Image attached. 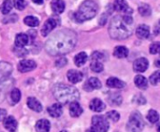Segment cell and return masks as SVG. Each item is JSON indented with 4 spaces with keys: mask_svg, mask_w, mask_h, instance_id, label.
I'll return each mask as SVG.
<instances>
[{
    "mask_svg": "<svg viewBox=\"0 0 160 132\" xmlns=\"http://www.w3.org/2000/svg\"><path fill=\"white\" fill-rule=\"evenodd\" d=\"M86 132H96V131H95L92 128H90L89 129H87V130H86Z\"/></svg>",
    "mask_w": 160,
    "mask_h": 132,
    "instance_id": "cell-46",
    "label": "cell"
},
{
    "mask_svg": "<svg viewBox=\"0 0 160 132\" xmlns=\"http://www.w3.org/2000/svg\"><path fill=\"white\" fill-rule=\"evenodd\" d=\"M23 23L30 26V27H36L38 25H39V20L35 17V16H27L23 19Z\"/></svg>",
    "mask_w": 160,
    "mask_h": 132,
    "instance_id": "cell-28",
    "label": "cell"
},
{
    "mask_svg": "<svg viewBox=\"0 0 160 132\" xmlns=\"http://www.w3.org/2000/svg\"><path fill=\"white\" fill-rule=\"evenodd\" d=\"M33 2H34V3H36V4H38V5H41V4H43V0H33Z\"/></svg>",
    "mask_w": 160,
    "mask_h": 132,
    "instance_id": "cell-45",
    "label": "cell"
},
{
    "mask_svg": "<svg viewBox=\"0 0 160 132\" xmlns=\"http://www.w3.org/2000/svg\"><path fill=\"white\" fill-rule=\"evenodd\" d=\"M102 86L101 84V82L96 78V77H92L90 79L87 80V82L84 84L83 85V89L90 92V91H93V90H97V89H100Z\"/></svg>",
    "mask_w": 160,
    "mask_h": 132,
    "instance_id": "cell-11",
    "label": "cell"
},
{
    "mask_svg": "<svg viewBox=\"0 0 160 132\" xmlns=\"http://www.w3.org/2000/svg\"><path fill=\"white\" fill-rule=\"evenodd\" d=\"M7 115V111L4 109H0V121H3Z\"/></svg>",
    "mask_w": 160,
    "mask_h": 132,
    "instance_id": "cell-44",
    "label": "cell"
},
{
    "mask_svg": "<svg viewBox=\"0 0 160 132\" xmlns=\"http://www.w3.org/2000/svg\"><path fill=\"white\" fill-rule=\"evenodd\" d=\"M98 10V5L95 0H85L79 7L78 10L74 13V20L78 23H83L85 21L94 18Z\"/></svg>",
    "mask_w": 160,
    "mask_h": 132,
    "instance_id": "cell-4",
    "label": "cell"
},
{
    "mask_svg": "<svg viewBox=\"0 0 160 132\" xmlns=\"http://www.w3.org/2000/svg\"><path fill=\"white\" fill-rule=\"evenodd\" d=\"M10 99L12 100L13 104H16L20 101L21 99V91L17 88H14L11 92H10Z\"/></svg>",
    "mask_w": 160,
    "mask_h": 132,
    "instance_id": "cell-33",
    "label": "cell"
},
{
    "mask_svg": "<svg viewBox=\"0 0 160 132\" xmlns=\"http://www.w3.org/2000/svg\"><path fill=\"white\" fill-rule=\"evenodd\" d=\"M37 67V64L34 60H30V59H23L22 61L19 62L18 64V70L22 73L24 72H29L32 71L33 69H35Z\"/></svg>",
    "mask_w": 160,
    "mask_h": 132,
    "instance_id": "cell-8",
    "label": "cell"
},
{
    "mask_svg": "<svg viewBox=\"0 0 160 132\" xmlns=\"http://www.w3.org/2000/svg\"><path fill=\"white\" fill-rule=\"evenodd\" d=\"M49 114L53 117V118H57V117H60L63 114V108H62V104L60 103H54L52 104L51 107H49L47 109Z\"/></svg>",
    "mask_w": 160,
    "mask_h": 132,
    "instance_id": "cell-13",
    "label": "cell"
},
{
    "mask_svg": "<svg viewBox=\"0 0 160 132\" xmlns=\"http://www.w3.org/2000/svg\"><path fill=\"white\" fill-rule=\"evenodd\" d=\"M90 68L96 73H100L104 69V66H103L102 62H99V61H92Z\"/></svg>",
    "mask_w": 160,
    "mask_h": 132,
    "instance_id": "cell-31",
    "label": "cell"
},
{
    "mask_svg": "<svg viewBox=\"0 0 160 132\" xmlns=\"http://www.w3.org/2000/svg\"><path fill=\"white\" fill-rule=\"evenodd\" d=\"M18 123L13 116H8L4 119V127L10 132H15L17 129Z\"/></svg>",
    "mask_w": 160,
    "mask_h": 132,
    "instance_id": "cell-16",
    "label": "cell"
},
{
    "mask_svg": "<svg viewBox=\"0 0 160 132\" xmlns=\"http://www.w3.org/2000/svg\"><path fill=\"white\" fill-rule=\"evenodd\" d=\"M29 42V38L27 34L20 33L15 38V46L18 48H23L25 45H27Z\"/></svg>",
    "mask_w": 160,
    "mask_h": 132,
    "instance_id": "cell-18",
    "label": "cell"
},
{
    "mask_svg": "<svg viewBox=\"0 0 160 132\" xmlns=\"http://www.w3.org/2000/svg\"><path fill=\"white\" fill-rule=\"evenodd\" d=\"M51 7H52V9L54 13L61 14L64 12L66 5H65V2L63 0H52Z\"/></svg>",
    "mask_w": 160,
    "mask_h": 132,
    "instance_id": "cell-19",
    "label": "cell"
},
{
    "mask_svg": "<svg viewBox=\"0 0 160 132\" xmlns=\"http://www.w3.org/2000/svg\"><path fill=\"white\" fill-rule=\"evenodd\" d=\"M156 66H157V67H158V68H159V61H158V60H157V62H156Z\"/></svg>",
    "mask_w": 160,
    "mask_h": 132,
    "instance_id": "cell-47",
    "label": "cell"
},
{
    "mask_svg": "<svg viewBox=\"0 0 160 132\" xmlns=\"http://www.w3.org/2000/svg\"><path fill=\"white\" fill-rule=\"evenodd\" d=\"M83 110L77 101H73L69 106V114L72 117H79L82 114Z\"/></svg>",
    "mask_w": 160,
    "mask_h": 132,
    "instance_id": "cell-22",
    "label": "cell"
},
{
    "mask_svg": "<svg viewBox=\"0 0 160 132\" xmlns=\"http://www.w3.org/2000/svg\"><path fill=\"white\" fill-rule=\"evenodd\" d=\"M160 80V71L157 70L156 72H154L151 76H150V83L153 85H158L159 83Z\"/></svg>",
    "mask_w": 160,
    "mask_h": 132,
    "instance_id": "cell-36",
    "label": "cell"
},
{
    "mask_svg": "<svg viewBox=\"0 0 160 132\" xmlns=\"http://www.w3.org/2000/svg\"><path fill=\"white\" fill-rule=\"evenodd\" d=\"M136 35L139 38L144 39L149 38L150 36V27L146 24H141L137 27L136 30Z\"/></svg>",
    "mask_w": 160,
    "mask_h": 132,
    "instance_id": "cell-14",
    "label": "cell"
},
{
    "mask_svg": "<svg viewBox=\"0 0 160 132\" xmlns=\"http://www.w3.org/2000/svg\"><path fill=\"white\" fill-rule=\"evenodd\" d=\"M50 129L51 124L47 119H40L36 123V130L38 132H49Z\"/></svg>",
    "mask_w": 160,
    "mask_h": 132,
    "instance_id": "cell-23",
    "label": "cell"
},
{
    "mask_svg": "<svg viewBox=\"0 0 160 132\" xmlns=\"http://www.w3.org/2000/svg\"><path fill=\"white\" fill-rule=\"evenodd\" d=\"M12 4L18 10H23L25 8V0H13Z\"/></svg>",
    "mask_w": 160,
    "mask_h": 132,
    "instance_id": "cell-37",
    "label": "cell"
},
{
    "mask_svg": "<svg viewBox=\"0 0 160 132\" xmlns=\"http://www.w3.org/2000/svg\"><path fill=\"white\" fill-rule=\"evenodd\" d=\"M107 99L112 106H119L123 101V98L120 93H112L107 98Z\"/></svg>",
    "mask_w": 160,
    "mask_h": 132,
    "instance_id": "cell-24",
    "label": "cell"
},
{
    "mask_svg": "<svg viewBox=\"0 0 160 132\" xmlns=\"http://www.w3.org/2000/svg\"><path fill=\"white\" fill-rule=\"evenodd\" d=\"M105 118L107 120H111L112 122H117L120 119V114L116 111H112V112H109L106 114Z\"/></svg>",
    "mask_w": 160,
    "mask_h": 132,
    "instance_id": "cell-34",
    "label": "cell"
},
{
    "mask_svg": "<svg viewBox=\"0 0 160 132\" xmlns=\"http://www.w3.org/2000/svg\"><path fill=\"white\" fill-rule=\"evenodd\" d=\"M106 84L108 87H111V88H117V89H121V88H124L126 86V84L119 80L118 78H115V77H111L107 80L106 82Z\"/></svg>",
    "mask_w": 160,
    "mask_h": 132,
    "instance_id": "cell-17",
    "label": "cell"
},
{
    "mask_svg": "<svg viewBox=\"0 0 160 132\" xmlns=\"http://www.w3.org/2000/svg\"><path fill=\"white\" fill-rule=\"evenodd\" d=\"M89 108L97 113H100L102 111L105 110L106 105L104 104V102L102 100H100L99 99H94L93 100H91L90 104H89Z\"/></svg>",
    "mask_w": 160,
    "mask_h": 132,
    "instance_id": "cell-15",
    "label": "cell"
},
{
    "mask_svg": "<svg viewBox=\"0 0 160 132\" xmlns=\"http://www.w3.org/2000/svg\"><path fill=\"white\" fill-rule=\"evenodd\" d=\"M139 12H140V14L142 16L147 17V16H150L151 15L152 9H151V7L148 4H142L139 7Z\"/></svg>",
    "mask_w": 160,
    "mask_h": 132,
    "instance_id": "cell-30",
    "label": "cell"
},
{
    "mask_svg": "<svg viewBox=\"0 0 160 132\" xmlns=\"http://www.w3.org/2000/svg\"><path fill=\"white\" fill-rule=\"evenodd\" d=\"M134 101H135L136 103H138V104L142 105V104H145V103H146V99H145L142 94H139L138 96H136V97L134 98Z\"/></svg>",
    "mask_w": 160,
    "mask_h": 132,
    "instance_id": "cell-41",
    "label": "cell"
},
{
    "mask_svg": "<svg viewBox=\"0 0 160 132\" xmlns=\"http://www.w3.org/2000/svg\"><path fill=\"white\" fill-rule=\"evenodd\" d=\"M14 53L19 57H22V56H25L27 54V51L25 49H23V48H18V47L14 48Z\"/></svg>",
    "mask_w": 160,
    "mask_h": 132,
    "instance_id": "cell-39",
    "label": "cell"
},
{
    "mask_svg": "<svg viewBox=\"0 0 160 132\" xmlns=\"http://www.w3.org/2000/svg\"><path fill=\"white\" fill-rule=\"evenodd\" d=\"M91 59L92 61H99V62H102L103 60H105V54L101 52H94L92 53V56H91Z\"/></svg>",
    "mask_w": 160,
    "mask_h": 132,
    "instance_id": "cell-35",
    "label": "cell"
},
{
    "mask_svg": "<svg viewBox=\"0 0 160 132\" xmlns=\"http://www.w3.org/2000/svg\"><path fill=\"white\" fill-rule=\"evenodd\" d=\"M67 59L65 58V57H60L56 62H55V66L56 67H58V68H62V67H64V66H66L67 65Z\"/></svg>",
    "mask_w": 160,
    "mask_h": 132,
    "instance_id": "cell-42",
    "label": "cell"
},
{
    "mask_svg": "<svg viewBox=\"0 0 160 132\" xmlns=\"http://www.w3.org/2000/svg\"><path fill=\"white\" fill-rule=\"evenodd\" d=\"M149 67V62L145 57L138 58L133 63V69L135 72H144Z\"/></svg>",
    "mask_w": 160,
    "mask_h": 132,
    "instance_id": "cell-9",
    "label": "cell"
},
{
    "mask_svg": "<svg viewBox=\"0 0 160 132\" xmlns=\"http://www.w3.org/2000/svg\"><path fill=\"white\" fill-rule=\"evenodd\" d=\"M92 129L96 132H107L110 129L109 122L104 116L95 115L92 118Z\"/></svg>",
    "mask_w": 160,
    "mask_h": 132,
    "instance_id": "cell-6",
    "label": "cell"
},
{
    "mask_svg": "<svg viewBox=\"0 0 160 132\" xmlns=\"http://www.w3.org/2000/svg\"><path fill=\"white\" fill-rule=\"evenodd\" d=\"M147 119L149 120L150 123L155 124V123H157V122L158 121V119H159V114H158V113L157 111H155V110H150L149 113H148V114H147Z\"/></svg>",
    "mask_w": 160,
    "mask_h": 132,
    "instance_id": "cell-32",
    "label": "cell"
},
{
    "mask_svg": "<svg viewBox=\"0 0 160 132\" xmlns=\"http://www.w3.org/2000/svg\"><path fill=\"white\" fill-rule=\"evenodd\" d=\"M67 77L68 79V81L71 83V84H78L80 83L82 78H83V74L81 72V71H78V70H75V69H70L68 71L67 73Z\"/></svg>",
    "mask_w": 160,
    "mask_h": 132,
    "instance_id": "cell-12",
    "label": "cell"
},
{
    "mask_svg": "<svg viewBox=\"0 0 160 132\" xmlns=\"http://www.w3.org/2000/svg\"><path fill=\"white\" fill-rule=\"evenodd\" d=\"M12 2L11 0H4L2 5H1V8H0V10L3 14H8L10 12V10L12 9Z\"/></svg>",
    "mask_w": 160,
    "mask_h": 132,
    "instance_id": "cell-29",
    "label": "cell"
},
{
    "mask_svg": "<svg viewBox=\"0 0 160 132\" xmlns=\"http://www.w3.org/2000/svg\"><path fill=\"white\" fill-rule=\"evenodd\" d=\"M78 37L70 29H62L52 34L45 43L46 52L52 55H63L71 52L76 46Z\"/></svg>",
    "mask_w": 160,
    "mask_h": 132,
    "instance_id": "cell-1",
    "label": "cell"
},
{
    "mask_svg": "<svg viewBox=\"0 0 160 132\" xmlns=\"http://www.w3.org/2000/svg\"><path fill=\"white\" fill-rule=\"evenodd\" d=\"M27 106L31 110H33V111H35L37 113H40L42 111L41 103L36 98H33V97H30V98L27 99Z\"/></svg>",
    "mask_w": 160,
    "mask_h": 132,
    "instance_id": "cell-21",
    "label": "cell"
},
{
    "mask_svg": "<svg viewBox=\"0 0 160 132\" xmlns=\"http://www.w3.org/2000/svg\"><path fill=\"white\" fill-rule=\"evenodd\" d=\"M134 83H135V84H136V86L138 88L142 89V90L146 89L147 86H148V81L142 75H137L135 77V79H134Z\"/></svg>",
    "mask_w": 160,
    "mask_h": 132,
    "instance_id": "cell-25",
    "label": "cell"
},
{
    "mask_svg": "<svg viewBox=\"0 0 160 132\" xmlns=\"http://www.w3.org/2000/svg\"><path fill=\"white\" fill-rule=\"evenodd\" d=\"M60 132H67L66 130H62V131H60Z\"/></svg>",
    "mask_w": 160,
    "mask_h": 132,
    "instance_id": "cell-48",
    "label": "cell"
},
{
    "mask_svg": "<svg viewBox=\"0 0 160 132\" xmlns=\"http://www.w3.org/2000/svg\"><path fill=\"white\" fill-rule=\"evenodd\" d=\"M27 36H28V38L30 37L31 40H33L36 38V36H37V32L35 30H30V31H28V35Z\"/></svg>",
    "mask_w": 160,
    "mask_h": 132,
    "instance_id": "cell-43",
    "label": "cell"
},
{
    "mask_svg": "<svg viewBox=\"0 0 160 132\" xmlns=\"http://www.w3.org/2000/svg\"><path fill=\"white\" fill-rule=\"evenodd\" d=\"M87 54L84 52H81L80 53H78L75 57H74V63L77 67H82V65H84L87 61Z\"/></svg>",
    "mask_w": 160,
    "mask_h": 132,
    "instance_id": "cell-27",
    "label": "cell"
},
{
    "mask_svg": "<svg viewBox=\"0 0 160 132\" xmlns=\"http://www.w3.org/2000/svg\"><path fill=\"white\" fill-rule=\"evenodd\" d=\"M53 96L60 104H67L77 101L80 99V93L74 86L65 84H57L53 87Z\"/></svg>",
    "mask_w": 160,
    "mask_h": 132,
    "instance_id": "cell-3",
    "label": "cell"
},
{
    "mask_svg": "<svg viewBox=\"0 0 160 132\" xmlns=\"http://www.w3.org/2000/svg\"><path fill=\"white\" fill-rule=\"evenodd\" d=\"M133 31V18L130 15L114 16L109 25V34L112 38L122 40L131 36Z\"/></svg>",
    "mask_w": 160,
    "mask_h": 132,
    "instance_id": "cell-2",
    "label": "cell"
},
{
    "mask_svg": "<svg viewBox=\"0 0 160 132\" xmlns=\"http://www.w3.org/2000/svg\"><path fill=\"white\" fill-rule=\"evenodd\" d=\"M17 20H18L17 15H16V14H11L10 16H8V17L4 18V19L2 20V22H3L4 23H14V22H16Z\"/></svg>",
    "mask_w": 160,
    "mask_h": 132,
    "instance_id": "cell-40",
    "label": "cell"
},
{
    "mask_svg": "<svg viewBox=\"0 0 160 132\" xmlns=\"http://www.w3.org/2000/svg\"><path fill=\"white\" fill-rule=\"evenodd\" d=\"M114 9L119 12H123L126 15L132 13V8L128 5L126 0H115L114 1Z\"/></svg>",
    "mask_w": 160,
    "mask_h": 132,
    "instance_id": "cell-10",
    "label": "cell"
},
{
    "mask_svg": "<svg viewBox=\"0 0 160 132\" xmlns=\"http://www.w3.org/2000/svg\"><path fill=\"white\" fill-rule=\"evenodd\" d=\"M144 126L145 123L142 116L140 113L135 112L130 115L128 119L127 124V130L128 132H141L144 129Z\"/></svg>",
    "mask_w": 160,
    "mask_h": 132,
    "instance_id": "cell-5",
    "label": "cell"
},
{
    "mask_svg": "<svg viewBox=\"0 0 160 132\" xmlns=\"http://www.w3.org/2000/svg\"><path fill=\"white\" fill-rule=\"evenodd\" d=\"M60 23V20L58 18H54V17H51L49 18L43 24L42 28H41V35L43 37H47Z\"/></svg>",
    "mask_w": 160,
    "mask_h": 132,
    "instance_id": "cell-7",
    "label": "cell"
},
{
    "mask_svg": "<svg viewBox=\"0 0 160 132\" xmlns=\"http://www.w3.org/2000/svg\"><path fill=\"white\" fill-rule=\"evenodd\" d=\"M113 55L117 58H126L128 55V49L125 46H117L113 51Z\"/></svg>",
    "mask_w": 160,
    "mask_h": 132,
    "instance_id": "cell-26",
    "label": "cell"
},
{
    "mask_svg": "<svg viewBox=\"0 0 160 132\" xmlns=\"http://www.w3.org/2000/svg\"><path fill=\"white\" fill-rule=\"evenodd\" d=\"M12 71V67L8 62H0V80L8 77Z\"/></svg>",
    "mask_w": 160,
    "mask_h": 132,
    "instance_id": "cell-20",
    "label": "cell"
},
{
    "mask_svg": "<svg viewBox=\"0 0 160 132\" xmlns=\"http://www.w3.org/2000/svg\"><path fill=\"white\" fill-rule=\"evenodd\" d=\"M160 43L159 42H154L150 45V53L152 54H157L159 53Z\"/></svg>",
    "mask_w": 160,
    "mask_h": 132,
    "instance_id": "cell-38",
    "label": "cell"
}]
</instances>
